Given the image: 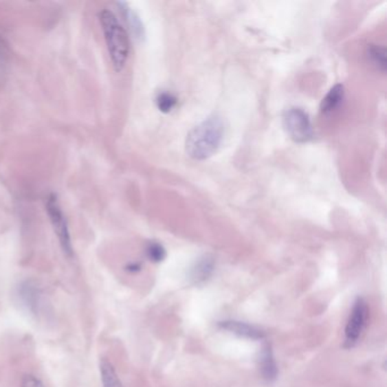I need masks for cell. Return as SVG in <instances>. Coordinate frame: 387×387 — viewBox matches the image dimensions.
<instances>
[{"label": "cell", "instance_id": "cell-4", "mask_svg": "<svg viewBox=\"0 0 387 387\" xmlns=\"http://www.w3.org/2000/svg\"><path fill=\"white\" fill-rule=\"evenodd\" d=\"M283 124L287 134L298 144H305L313 137L309 115L301 108H290L284 113Z\"/></svg>", "mask_w": 387, "mask_h": 387}, {"label": "cell", "instance_id": "cell-3", "mask_svg": "<svg viewBox=\"0 0 387 387\" xmlns=\"http://www.w3.org/2000/svg\"><path fill=\"white\" fill-rule=\"evenodd\" d=\"M46 210L52 230L58 238L59 244L66 257H73V244L69 233V221L59 205L58 197L55 193H50L46 199Z\"/></svg>", "mask_w": 387, "mask_h": 387}, {"label": "cell", "instance_id": "cell-13", "mask_svg": "<svg viewBox=\"0 0 387 387\" xmlns=\"http://www.w3.org/2000/svg\"><path fill=\"white\" fill-rule=\"evenodd\" d=\"M368 57L371 58L373 64L376 65L378 69H381L382 72L386 71V49L384 47L371 45L368 47Z\"/></svg>", "mask_w": 387, "mask_h": 387}, {"label": "cell", "instance_id": "cell-11", "mask_svg": "<svg viewBox=\"0 0 387 387\" xmlns=\"http://www.w3.org/2000/svg\"><path fill=\"white\" fill-rule=\"evenodd\" d=\"M343 98H344V87L342 85H334L322 100L320 111L322 114H329L335 111L336 108L342 104Z\"/></svg>", "mask_w": 387, "mask_h": 387}, {"label": "cell", "instance_id": "cell-6", "mask_svg": "<svg viewBox=\"0 0 387 387\" xmlns=\"http://www.w3.org/2000/svg\"><path fill=\"white\" fill-rule=\"evenodd\" d=\"M221 329L233 333L235 335L247 338L251 340H263L265 333L256 326L249 325L247 322H236V320H225L218 324Z\"/></svg>", "mask_w": 387, "mask_h": 387}, {"label": "cell", "instance_id": "cell-12", "mask_svg": "<svg viewBox=\"0 0 387 387\" xmlns=\"http://www.w3.org/2000/svg\"><path fill=\"white\" fill-rule=\"evenodd\" d=\"M261 373L264 376L265 379L268 382H274L277 378V369L276 362L274 359L273 351L269 346H266L264 351L261 353Z\"/></svg>", "mask_w": 387, "mask_h": 387}, {"label": "cell", "instance_id": "cell-16", "mask_svg": "<svg viewBox=\"0 0 387 387\" xmlns=\"http://www.w3.org/2000/svg\"><path fill=\"white\" fill-rule=\"evenodd\" d=\"M21 387H45L43 381L32 374L24 375L21 382Z\"/></svg>", "mask_w": 387, "mask_h": 387}, {"label": "cell", "instance_id": "cell-7", "mask_svg": "<svg viewBox=\"0 0 387 387\" xmlns=\"http://www.w3.org/2000/svg\"><path fill=\"white\" fill-rule=\"evenodd\" d=\"M215 270V261L212 256L206 254L203 257L199 258L198 261L193 265L190 272V278L195 285L205 283L210 278Z\"/></svg>", "mask_w": 387, "mask_h": 387}, {"label": "cell", "instance_id": "cell-1", "mask_svg": "<svg viewBox=\"0 0 387 387\" xmlns=\"http://www.w3.org/2000/svg\"><path fill=\"white\" fill-rule=\"evenodd\" d=\"M224 122L218 116L206 118L190 131L186 141L188 156L195 160L208 159L224 140Z\"/></svg>", "mask_w": 387, "mask_h": 387}, {"label": "cell", "instance_id": "cell-8", "mask_svg": "<svg viewBox=\"0 0 387 387\" xmlns=\"http://www.w3.org/2000/svg\"><path fill=\"white\" fill-rule=\"evenodd\" d=\"M118 6L120 7V10L122 12L124 20L126 21L127 25L130 27L131 32L133 34L134 38L137 40L144 39V26L140 17L134 12L127 3H118Z\"/></svg>", "mask_w": 387, "mask_h": 387}, {"label": "cell", "instance_id": "cell-2", "mask_svg": "<svg viewBox=\"0 0 387 387\" xmlns=\"http://www.w3.org/2000/svg\"><path fill=\"white\" fill-rule=\"evenodd\" d=\"M101 29L107 45L108 54L116 72H121L126 65L130 55V39L126 30L120 23L118 16L111 10H104L99 13Z\"/></svg>", "mask_w": 387, "mask_h": 387}, {"label": "cell", "instance_id": "cell-18", "mask_svg": "<svg viewBox=\"0 0 387 387\" xmlns=\"http://www.w3.org/2000/svg\"><path fill=\"white\" fill-rule=\"evenodd\" d=\"M125 269L130 273H137L141 270V265L139 263H131V264L127 265Z\"/></svg>", "mask_w": 387, "mask_h": 387}, {"label": "cell", "instance_id": "cell-5", "mask_svg": "<svg viewBox=\"0 0 387 387\" xmlns=\"http://www.w3.org/2000/svg\"><path fill=\"white\" fill-rule=\"evenodd\" d=\"M368 303L364 298H357L353 307H352L350 317H349L346 327H345L344 348H355L358 344L359 340L362 339L364 329L367 327Z\"/></svg>", "mask_w": 387, "mask_h": 387}, {"label": "cell", "instance_id": "cell-15", "mask_svg": "<svg viewBox=\"0 0 387 387\" xmlns=\"http://www.w3.org/2000/svg\"><path fill=\"white\" fill-rule=\"evenodd\" d=\"M146 254L148 259L153 263H162L166 258V250L162 244L151 241L146 244Z\"/></svg>", "mask_w": 387, "mask_h": 387}, {"label": "cell", "instance_id": "cell-9", "mask_svg": "<svg viewBox=\"0 0 387 387\" xmlns=\"http://www.w3.org/2000/svg\"><path fill=\"white\" fill-rule=\"evenodd\" d=\"M20 298L24 306L27 307V309L36 311L39 310L40 305H41V292L39 287H36V284L32 282H24L21 284L20 287Z\"/></svg>", "mask_w": 387, "mask_h": 387}, {"label": "cell", "instance_id": "cell-17", "mask_svg": "<svg viewBox=\"0 0 387 387\" xmlns=\"http://www.w3.org/2000/svg\"><path fill=\"white\" fill-rule=\"evenodd\" d=\"M8 57V47L5 40L0 36V60H5Z\"/></svg>", "mask_w": 387, "mask_h": 387}, {"label": "cell", "instance_id": "cell-10", "mask_svg": "<svg viewBox=\"0 0 387 387\" xmlns=\"http://www.w3.org/2000/svg\"><path fill=\"white\" fill-rule=\"evenodd\" d=\"M99 373H100L101 385L102 387H123L121 379L118 377V371L114 364L108 359L102 358L99 362Z\"/></svg>", "mask_w": 387, "mask_h": 387}, {"label": "cell", "instance_id": "cell-14", "mask_svg": "<svg viewBox=\"0 0 387 387\" xmlns=\"http://www.w3.org/2000/svg\"><path fill=\"white\" fill-rule=\"evenodd\" d=\"M157 107L164 114H168L176 107L177 98L170 92H162L156 98Z\"/></svg>", "mask_w": 387, "mask_h": 387}]
</instances>
